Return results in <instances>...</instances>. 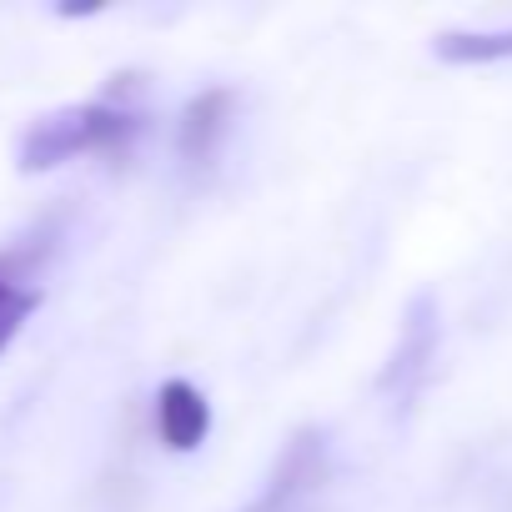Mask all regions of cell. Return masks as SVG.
Segmentation results:
<instances>
[{
	"label": "cell",
	"mask_w": 512,
	"mask_h": 512,
	"mask_svg": "<svg viewBox=\"0 0 512 512\" xmlns=\"http://www.w3.org/2000/svg\"><path fill=\"white\" fill-rule=\"evenodd\" d=\"M156 432L171 452H196L211 432V402L201 397V387L171 377L156 392Z\"/></svg>",
	"instance_id": "obj_3"
},
{
	"label": "cell",
	"mask_w": 512,
	"mask_h": 512,
	"mask_svg": "<svg viewBox=\"0 0 512 512\" xmlns=\"http://www.w3.org/2000/svg\"><path fill=\"white\" fill-rule=\"evenodd\" d=\"M226 131H231V91L211 86V91H201L196 101H186V111H181V131H176L181 161L206 166V161L221 151Z\"/></svg>",
	"instance_id": "obj_4"
},
{
	"label": "cell",
	"mask_w": 512,
	"mask_h": 512,
	"mask_svg": "<svg viewBox=\"0 0 512 512\" xmlns=\"http://www.w3.org/2000/svg\"><path fill=\"white\" fill-rule=\"evenodd\" d=\"M141 131V121L111 101H86V106H61L51 116H41L26 141H21V171H56L76 156L91 151H121L131 136Z\"/></svg>",
	"instance_id": "obj_1"
},
{
	"label": "cell",
	"mask_w": 512,
	"mask_h": 512,
	"mask_svg": "<svg viewBox=\"0 0 512 512\" xmlns=\"http://www.w3.org/2000/svg\"><path fill=\"white\" fill-rule=\"evenodd\" d=\"M41 307V292L26 287L21 256H0V352L11 347V337L26 327V317Z\"/></svg>",
	"instance_id": "obj_6"
},
{
	"label": "cell",
	"mask_w": 512,
	"mask_h": 512,
	"mask_svg": "<svg viewBox=\"0 0 512 512\" xmlns=\"http://www.w3.org/2000/svg\"><path fill=\"white\" fill-rule=\"evenodd\" d=\"M327 477V447H322V432H302L292 437V447L282 452V467L272 472L267 492L256 497L246 512H297Z\"/></svg>",
	"instance_id": "obj_2"
},
{
	"label": "cell",
	"mask_w": 512,
	"mask_h": 512,
	"mask_svg": "<svg viewBox=\"0 0 512 512\" xmlns=\"http://www.w3.org/2000/svg\"><path fill=\"white\" fill-rule=\"evenodd\" d=\"M432 56L442 66H497V61H512V26L507 31H442L432 41Z\"/></svg>",
	"instance_id": "obj_5"
}]
</instances>
